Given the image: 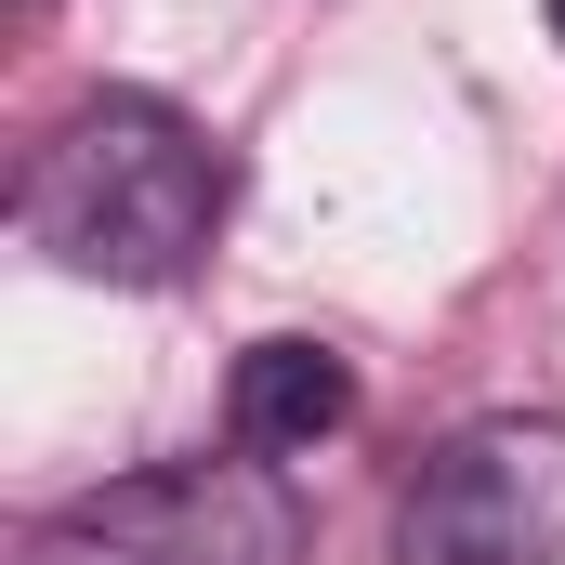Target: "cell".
Wrapping results in <instances>:
<instances>
[{"label":"cell","instance_id":"cell-6","mask_svg":"<svg viewBox=\"0 0 565 565\" xmlns=\"http://www.w3.org/2000/svg\"><path fill=\"white\" fill-rule=\"evenodd\" d=\"M13 13H40V0H13Z\"/></svg>","mask_w":565,"mask_h":565},{"label":"cell","instance_id":"cell-1","mask_svg":"<svg viewBox=\"0 0 565 565\" xmlns=\"http://www.w3.org/2000/svg\"><path fill=\"white\" fill-rule=\"evenodd\" d=\"M224 145L158 93H79L13 171V224L79 289H184L224 237Z\"/></svg>","mask_w":565,"mask_h":565},{"label":"cell","instance_id":"cell-3","mask_svg":"<svg viewBox=\"0 0 565 565\" xmlns=\"http://www.w3.org/2000/svg\"><path fill=\"white\" fill-rule=\"evenodd\" d=\"M395 565H565V408L434 434L395 487Z\"/></svg>","mask_w":565,"mask_h":565},{"label":"cell","instance_id":"cell-5","mask_svg":"<svg viewBox=\"0 0 565 565\" xmlns=\"http://www.w3.org/2000/svg\"><path fill=\"white\" fill-rule=\"evenodd\" d=\"M540 13H553V40H565V0H540Z\"/></svg>","mask_w":565,"mask_h":565},{"label":"cell","instance_id":"cell-2","mask_svg":"<svg viewBox=\"0 0 565 565\" xmlns=\"http://www.w3.org/2000/svg\"><path fill=\"white\" fill-rule=\"evenodd\" d=\"M302 500L277 460H158L119 487H79L66 513L26 526V565H302Z\"/></svg>","mask_w":565,"mask_h":565},{"label":"cell","instance_id":"cell-4","mask_svg":"<svg viewBox=\"0 0 565 565\" xmlns=\"http://www.w3.org/2000/svg\"><path fill=\"white\" fill-rule=\"evenodd\" d=\"M355 422V369H342V342H250L237 355V382H224V434L250 447V460H302V447H329V434Z\"/></svg>","mask_w":565,"mask_h":565}]
</instances>
